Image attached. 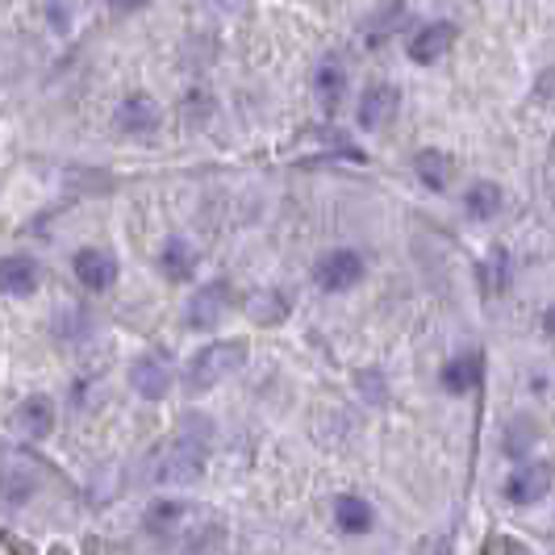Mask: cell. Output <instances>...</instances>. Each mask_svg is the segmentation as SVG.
<instances>
[{
	"instance_id": "6da1fadb",
	"label": "cell",
	"mask_w": 555,
	"mask_h": 555,
	"mask_svg": "<svg viewBox=\"0 0 555 555\" xmlns=\"http://www.w3.org/2000/svg\"><path fill=\"white\" fill-rule=\"evenodd\" d=\"M209 443H214V422L209 417H180V435L155 455L151 480L155 485H193L196 476L205 473L209 460Z\"/></svg>"
},
{
	"instance_id": "7a4b0ae2",
	"label": "cell",
	"mask_w": 555,
	"mask_h": 555,
	"mask_svg": "<svg viewBox=\"0 0 555 555\" xmlns=\"http://www.w3.org/2000/svg\"><path fill=\"white\" fill-rule=\"evenodd\" d=\"M247 363V343L243 338H230V343H209V347H201L193 360H189V389L193 392H205L214 389L218 380H225L234 367H243Z\"/></svg>"
},
{
	"instance_id": "3957f363",
	"label": "cell",
	"mask_w": 555,
	"mask_h": 555,
	"mask_svg": "<svg viewBox=\"0 0 555 555\" xmlns=\"http://www.w3.org/2000/svg\"><path fill=\"white\" fill-rule=\"evenodd\" d=\"M201 522H214V518L196 505H184V501H155L146 509V530L164 543H196Z\"/></svg>"
},
{
	"instance_id": "277c9868",
	"label": "cell",
	"mask_w": 555,
	"mask_h": 555,
	"mask_svg": "<svg viewBox=\"0 0 555 555\" xmlns=\"http://www.w3.org/2000/svg\"><path fill=\"white\" fill-rule=\"evenodd\" d=\"M555 485V473L552 464H543V460H530V464H518L509 480H505V498L514 501V505H534V501H543L552 493Z\"/></svg>"
},
{
	"instance_id": "5b68a950",
	"label": "cell",
	"mask_w": 555,
	"mask_h": 555,
	"mask_svg": "<svg viewBox=\"0 0 555 555\" xmlns=\"http://www.w3.org/2000/svg\"><path fill=\"white\" fill-rule=\"evenodd\" d=\"M113 121H117V130L121 134H134V139H151L155 130H159V121H164V113L155 105V96H146V92H130L117 113H113Z\"/></svg>"
},
{
	"instance_id": "8992f818",
	"label": "cell",
	"mask_w": 555,
	"mask_h": 555,
	"mask_svg": "<svg viewBox=\"0 0 555 555\" xmlns=\"http://www.w3.org/2000/svg\"><path fill=\"white\" fill-rule=\"evenodd\" d=\"M363 276V259L356 250H331V255H322L318 259V268H313V280L326 288V293H347V288H356Z\"/></svg>"
},
{
	"instance_id": "52a82bcc",
	"label": "cell",
	"mask_w": 555,
	"mask_h": 555,
	"mask_svg": "<svg viewBox=\"0 0 555 555\" xmlns=\"http://www.w3.org/2000/svg\"><path fill=\"white\" fill-rule=\"evenodd\" d=\"M72 268H76V280H80L88 293H105V288H113V280H117V259H113L109 250L83 247Z\"/></svg>"
},
{
	"instance_id": "ba28073f",
	"label": "cell",
	"mask_w": 555,
	"mask_h": 555,
	"mask_svg": "<svg viewBox=\"0 0 555 555\" xmlns=\"http://www.w3.org/2000/svg\"><path fill=\"white\" fill-rule=\"evenodd\" d=\"M225 306H230V288H225L222 280L201 284V288H196V297L189 301V322L201 326V331H209V326H218V322H222Z\"/></svg>"
},
{
	"instance_id": "9c48e42d",
	"label": "cell",
	"mask_w": 555,
	"mask_h": 555,
	"mask_svg": "<svg viewBox=\"0 0 555 555\" xmlns=\"http://www.w3.org/2000/svg\"><path fill=\"white\" fill-rule=\"evenodd\" d=\"M451 42H455V26L451 22H430V26H422L410 38V59L414 63H435V59H443L451 51Z\"/></svg>"
},
{
	"instance_id": "30bf717a",
	"label": "cell",
	"mask_w": 555,
	"mask_h": 555,
	"mask_svg": "<svg viewBox=\"0 0 555 555\" xmlns=\"http://www.w3.org/2000/svg\"><path fill=\"white\" fill-rule=\"evenodd\" d=\"M392 113H397V88L389 83H372L367 92H363L360 101V130H385V121H389Z\"/></svg>"
},
{
	"instance_id": "8fae6325",
	"label": "cell",
	"mask_w": 555,
	"mask_h": 555,
	"mask_svg": "<svg viewBox=\"0 0 555 555\" xmlns=\"http://www.w3.org/2000/svg\"><path fill=\"white\" fill-rule=\"evenodd\" d=\"M13 422H17V430L29 435V439H47L55 430V405H51V397H26L17 405Z\"/></svg>"
},
{
	"instance_id": "7c38bea8",
	"label": "cell",
	"mask_w": 555,
	"mask_h": 555,
	"mask_svg": "<svg viewBox=\"0 0 555 555\" xmlns=\"http://www.w3.org/2000/svg\"><path fill=\"white\" fill-rule=\"evenodd\" d=\"M343 92H347V67H343L338 59H322V63L313 67V96H318L326 109H338Z\"/></svg>"
},
{
	"instance_id": "4fadbf2b",
	"label": "cell",
	"mask_w": 555,
	"mask_h": 555,
	"mask_svg": "<svg viewBox=\"0 0 555 555\" xmlns=\"http://www.w3.org/2000/svg\"><path fill=\"white\" fill-rule=\"evenodd\" d=\"M130 389L139 392V397H146V401L167 397V389H171V372H167V363L139 360L134 367H130Z\"/></svg>"
},
{
	"instance_id": "5bb4252c",
	"label": "cell",
	"mask_w": 555,
	"mask_h": 555,
	"mask_svg": "<svg viewBox=\"0 0 555 555\" xmlns=\"http://www.w3.org/2000/svg\"><path fill=\"white\" fill-rule=\"evenodd\" d=\"M159 272L167 280H176V284H184V280L196 276V250L193 243H184V238H167L164 250H159Z\"/></svg>"
},
{
	"instance_id": "9a60e30c",
	"label": "cell",
	"mask_w": 555,
	"mask_h": 555,
	"mask_svg": "<svg viewBox=\"0 0 555 555\" xmlns=\"http://www.w3.org/2000/svg\"><path fill=\"white\" fill-rule=\"evenodd\" d=\"M0 288H4L9 297H29V293L38 288V263L26 259V255L4 259V268H0Z\"/></svg>"
},
{
	"instance_id": "2e32d148",
	"label": "cell",
	"mask_w": 555,
	"mask_h": 555,
	"mask_svg": "<svg viewBox=\"0 0 555 555\" xmlns=\"http://www.w3.org/2000/svg\"><path fill=\"white\" fill-rule=\"evenodd\" d=\"M334 522L343 534H367L372 530V505L356 493H343V498L334 501Z\"/></svg>"
},
{
	"instance_id": "e0dca14e",
	"label": "cell",
	"mask_w": 555,
	"mask_h": 555,
	"mask_svg": "<svg viewBox=\"0 0 555 555\" xmlns=\"http://www.w3.org/2000/svg\"><path fill=\"white\" fill-rule=\"evenodd\" d=\"M480 372H485L480 356H460V360H451L443 367V389L455 392V397H464V392H473L476 385H480Z\"/></svg>"
},
{
	"instance_id": "ac0fdd59",
	"label": "cell",
	"mask_w": 555,
	"mask_h": 555,
	"mask_svg": "<svg viewBox=\"0 0 555 555\" xmlns=\"http://www.w3.org/2000/svg\"><path fill=\"white\" fill-rule=\"evenodd\" d=\"M414 167H417V180L430 184V189H447L451 176H455V164H451V155H443V151H422L414 159Z\"/></svg>"
},
{
	"instance_id": "d6986e66",
	"label": "cell",
	"mask_w": 555,
	"mask_h": 555,
	"mask_svg": "<svg viewBox=\"0 0 555 555\" xmlns=\"http://www.w3.org/2000/svg\"><path fill=\"white\" fill-rule=\"evenodd\" d=\"M464 209H468L473 218H480V222L498 218V209H501V189H498V184H473V189H468V196H464Z\"/></svg>"
},
{
	"instance_id": "ffe728a7",
	"label": "cell",
	"mask_w": 555,
	"mask_h": 555,
	"mask_svg": "<svg viewBox=\"0 0 555 555\" xmlns=\"http://www.w3.org/2000/svg\"><path fill=\"white\" fill-rule=\"evenodd\" d=\"M259 297H263V301L250 306V318H255V322H276L280 313H284V297H280V293H259Z\"/></svg>"
},
{
	"instance_id": "44dd1931",
	"label": "cell",
	"mask_w": 555,
	"mask_h": 555,
	"mask_svg": "<svg viewBox=\"0 0 555 555\" xmlns=\"http://www.w3.org/2000/svg\"><path fill=\"white\" fill-rule=\"evenodd\" d=\"M47 22L55 26V34H67V22H72V9H67V4H47Z\"/></svg>"
},
{
	"instance_id": "7402d4cb",
	"label": "cell",
	"mask_w": 555,
	"mask_h": 555,
	"mask_svg": "<svg viewBox=\"0 0 555 555\" xmlns=\"http://www.w3.org/2000/svg\"><path fill=\"white\" fill-rule=\"evenodd\" d=\"M543 326H547V334H552V338H555V306L547 309V318H543Z\"/></svg>"
},
{
	"instance_id": "603a6c76",
	"label": "cell",
	"mask_w": 555,
	"mask_h": 555,
	"mask_svg": "<svg viewBox=\"0 0 555 555\" xmlns=\"http://www.w3.org/2000/svg\"><path fill=\"white\" fill-rule=\"evenodd\" d=\"M9 552H13V555H34V552H22V543H17V539H9Z\"/></svg>"
}]
</instances>
